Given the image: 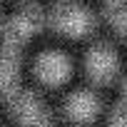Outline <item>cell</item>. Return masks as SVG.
<instances>
[{
    "label": "cell",
    "mask_w": 127,
    "mask_h": 127,
    "mask_svg": "<svg viewBox=\"0 0 127 127\" xmlns=\"http://www.w3.org/2000/svg\"><path fill=\"white\" fill-rule=\"evenodd\" d=\"M10 107L23 127H50L47 112L32 92H15L10 97Z\"/></svg>",
    "instance_id": "3957f363"
},
{
    "label": "cell",
    "mask_w": 127,
    "mask_h": 127,
    "mask_svg": "<svg viewBox=\"0 0 127 127\" xmlns=\"http://www.w3.org/2000/svg\"><path fill=\"white\" fill-rule=\"evenodd\" d=\"M110 127H127V102L125 100H120V105L115 107L110 117Z\"/></svg>",
    "instance_id": "ba28073f"
},
{
    "label": "cell",
    "mask_w": 127,
    "mask_h": 127,
    "mask_svg": "<svg viewBox=\"0 0 127 127\" xmlns=\"http://www.w3.org/2000/svg\"><path fill=\"white\" fill-rule=\"evenodd\" d=\"M50 23L60 30V32H67V35H85L92 30V13L82 5H75V3H65L60 5Z\"/></svg>",
    "instance_id": "6da1fadb"
},
{
    "label": "cell",
    "mask_w": 127,
    "mask_h": 127,
    "mask_svg": "<svg viewBox=\"0 0 127 127\" xmlns=\"http://www.w3.org/2000/svg\"><path fill=\"white\" fill-rule=\"evenodd\" d=\"M18 70H20V47L3 42L0 45V95L13 97L18 92Z\"/></svg>",
    "instance_id": "5b68a950"
},
{
    "label": "cell",
    "mask_w": 127,
    "mask_h": 127,
    "mask_svg": "<svg viewBox=\"0 0 127 127\" xmlns=\"http://www.w3.org/2000/svg\"><path fill=\"white\" fill-rule=\"evenodd\" d=\"M37 75L47 85L65 82L67 75H70V60H67V55H62L57 50H50V52L40 55V60H37Z\"/></svg>",
    "instance_id": "8992f818"
},
{
    "label": "cell",
    "mask_w": 127,
    "mask_h": 127,
    "mask_svg": "<svg viewBox=\"0 0 127 127\" xmlns=\"http://www.w3.org/2000/svg\"><path fill=\"white\" fill-rule=\"evenodd\" d=\"M40 25H42V13L35 10V8H28V10L18 13L13 20L5 23V28H3V42H10V45L20 47L23 42H28L40 30Z\"/></svg>",
    "instance_id": "7a4b0ae2"
},
{
    "label": "cell",
    "mask_w": 127,
    "mask_h": 127,
    "mask_svg": "<svg viewBox=\"0 0 127 127\" xmlns=\"http://www.w3.org/2000/svg\"><path fill=\"white\" fill-rule=\"evenodd\" d=\"M65 110H67V117H70V120H75V122H87V120H92V117L97 115L100 102H97V97H95L92 92L77 90V92L70 95Z\"/></svg>",
    "instance_id": "52a82bcc"
},
{
    "label": "cell",
    "mask_w": 127,
    "mask_h": 127,
    "mask_svg": "<svg viewBox=\"0 0 127 127\" xmlns=\"http://www.w3.org/2000/svg\"><path fill=\"white\" fill-rule=\"evenodd\" d=\"M85 65H87V72L95 82H110L112 75L117 72V52L110 45L100 42V45L90 47Z\"/></svg>",
    "instance_id": "277c9868"
},
{
    "label": "cell",
    "mask_w": 127,
    "mask_h": 127,
    "mask_svg": "<svg viewBox=\"0 0 127 127\" xmlns=\"http://www.w3.org/2000/svg\"><path fill=\"white\" fill-rule=\"evenodd\" d=\"M122 100L127 102V82H125V90H122Z\"/></svg>",
    "instance_id": "9c48e42d"
}]
</instances>
